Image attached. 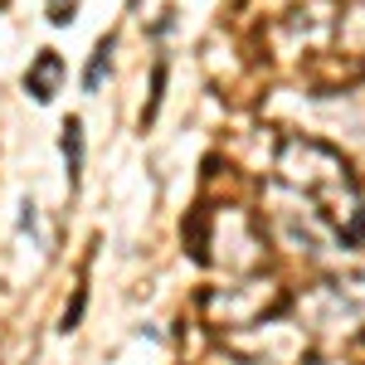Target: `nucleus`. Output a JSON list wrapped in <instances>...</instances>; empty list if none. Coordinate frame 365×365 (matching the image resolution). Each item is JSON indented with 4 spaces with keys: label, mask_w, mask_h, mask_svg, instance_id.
Masks as SVG:
<instances>
[{
    "label": "nucleus",
    "mask_w": 365,
    "mask_h": 365,
    "mask_svg": "<svg viewBox=\"0 0 365 365\" xmlns=\"http://www.w3.org/2000/svg\"><path fill=\"white\" fill-rule=\"evenodd\" d=\"M58 68H63V63H58L54 49H44V54H39V63L29 68L25 83H29V93H34L39 103H49V98H54V78H58Z\"/></svg>",
    "instance_id": "nucleus-1"
},
{
    "label": "nucleus",
    "mask_w": 365,
    "mask_h": 365,
    "mask_svg": "<svg viewBox=\"0 0 365 365\" xmlns=\"http://www.w3.org/2000/svg\"><path fill=\"white\" fill-rule=\"evenodd\" d=\"M108 54H113V39H98V49H93V58H88V73H83V88L93 93V88L103 83V68H108Z\"/></svg>",
    "instance_id": "nucleus-3"
},
{
    "label": "nucleus",
    "mask_w": 365,
    "mask_h": 365,
    "mask_svg": "<svg viewBox=\"0 0 365 365\" xmlns=\"http://www.w3.org/2000/svg\"><path fill=\"white\" fill-rule=\"evenodd\" d=\"M73 10H78V0H49V20H54V25H68Z\"/></svg>",
    "instance_id": "nucleus-4"
},
{
    "label": "nucleus",
    "mask_w": 365,
    "mask_h": 365,
    "mask_svg": "<svg viewBox=\"0 0 365 365\" xmlns=\"http://www.w3.org/2000/svg\"><path fill=\"white\" fill-rule=\"evenodd\" d=\"M63 161H68V180L78 185V166H83V122L78 117L63 122Z\"/></svg>",
    "instance_id": "nucleus-2"
}]
</instances>
